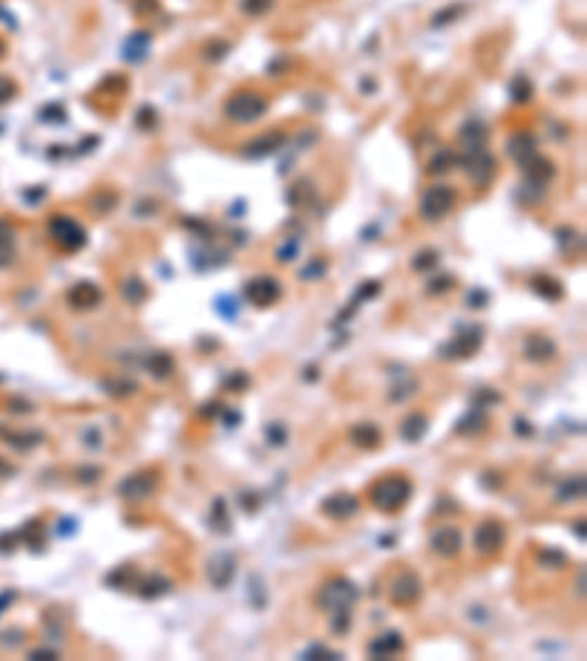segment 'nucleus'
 <instances>
[{
  "label": "nucleus",
  "mask_w": 587,
  "mask_h": 661,
  "mask_svg": "<svg viewBox=\"0 0 587 661\" xmlns=\"http://www.w3.org/2000/svg\"><path fill=\"white\" fill-rule=\"evenodd\" d=\"M576 532H579V538H584V520L576 523Z\"/></svg>",
  "instance_id": "nucleus-52"
},
{
  "label": "nucleus",
  "mask_w": 587,
  "mask_h": 661,
  "mask_svg": "<svg viewBox=\"0 0 587 661\" xmlns=\"http://www.w3.org/2000/svg\"><path fill=\"white\" fill-rule=\"evenodd\" d=\"M459 162H461V168L467 171V177L473 179V183H479V186L491 183V177L496 171V165H494L491 153H487L484 147H473V150H467V156H461Z\"/></svg>",
  "instance_id": "nucleus-11"
},
{
  "label": "nucleus",
  "mask_w": 587,
  "mask_h": 661,
  "mask_svg": "<svg viewBox=\"0 0 587 661\" xmlns=\"http://www.w3.org/2000/svg\"><path fill=\"white\" fill-rule=\"evenodd\" d=\"M282 144H285V136H282V132H265V136H258V139L247 141V147L241 150V156H247V159H268L270 153L279 150Z\"/></svg>",
  "instance_id": "nucleus-18"
},
{
  "label": "nucleus",
  "mask_w": 587,
  "mask_h": 661,
  "mask_svg": "<svg viewBox=\"0 0 587 661\" xmlns=\"http://www.w3.org/2000/svg\"><path fill=\"white\" fill-rule=\"evenodd\" d=\"M511 94H514V101L517 103H529L532 101V82L526 77H514L511 82Z\"/></svg>",
  "instance_id": "nucleus-34"
},
{
  "label": "nucleus",
  "mask_w": 587,
  "mask_h": 661,
  "mask_svg": "<svg viewBox=\"0 0 587 661\" xmlns=\"http://www.w3.org/2000/svg\"><path fill=\"white\" fill-rule=\"evenodd\" d=\"M508 156L517 159L520 165H526L532 156H537V141H534V136H529V132H517V136H511V141H508Z\"/></svg>",
  "instance_id": "nucleus-22"
},
{
  "label": "nucleus",
  "mask_w": 587,
  "mask_h": 661,
  "mask_svg": "<svg viewBox=\"0 0 587 661\" xmlns=\"http://www.w3.org/2000/svg\"><path fill=\"white\" fill-rule=\"evenodd\" d=\"M358 600V588L347 579V576H329L320 588H317V608H323L326 615H332V611H341V608H352V603Z\"/></svg>",
  "instance_id": "nucleus-2"
},
{
  "label": "nucleus",
  "mask_w": 587,
  "mask_h": 661,
  "mask_svg": "<svg viewBox=\"0 0 587 661\" xmlns=\"http://www.w3.org/2000/svg\"><path fill=\"white\" fill-rule=\"evenodd\" d=\"M51 238L59 244V250L65 253H77L79 247H86L88 236H86V226L77 224L68 214H59V218L51 221Z\"/></svg>",
  "instance_id": "nucleus-5"
},
{
  "label": "nucleus",
  "mask_w": 587,
  "mask_h": 661,
  "mask_svg": "<svg viewBox=\"0 0 587 661\" xmlns=\"http://www.w3.org/2000/svg\"><path fill=\"white\" fill-rule=\"evenodd\" d=\"M426 432H429V418L423 415V411H411V415L405 418L402 426H400L402 441H409V444L423 441V435H426Z\"/></svg>",
  "instance_id": "nucleus-21"
},
{
  "label": "nucleus",
  "mask_w": 587,
  "mask_h": 661,
  "mask_svg": "<svg viewBox=\"0 0 587 661\" xmlns=\"http://www.w3.org/2000/svg\"><path fill=\"white\" fill-rule=\"evenodd\" d=\"M411 494H414L411 479H405V476H400V473H390V476H385V479H379V482L370 485L367 497H370L373 508L385 511V515H397L400 508L409 506Z\"/></svg>",
  "instance_id": "nucleus-1"
},
{
  "label": "nucleus",
  "mask_w": 587,
  "mask_h": 661,
  "mask_svg": "<svg viewBox=\"0 0 587 661\" xmlns=\"http://www.w3.org/2000/svg\"><path fill=\"white\" fill-rule=\"evenodd\" d=\"M147 44H150V36H147V32H136V36L126 41V59H144Z\"/></svg>",
  "instance_id": "nucleus-32"
},
{
  "label": "nucleus",
  "mask_w": 587,
  "mask_h": 661,
  "mask_svg": "<svg viewBox=\"0 0 587 661\" xmlns=\"http://www.w3.org/2000/svg\"><path fill=\"white\" fill-rule=\"evenodd\" d=\"M358 508H362V500L355 497L350 491H338V494H329L323 503H320V511L326 518L332 520H350L358 515Z\"/></svg>",
  "instance_id": "nucleus-13"
},
{
  "label": "nucleus",
  "mask_w": 587,
  "mask_h": 661,
  "mask_svg": "<svg viewBox=\"0 0 587 661\" xmlns=\"http://www.w3.org/2000/svg\"><path fill=\"white\" fill-rule=\"evenodd\" d=\"M484 341V329L482 326H464L459 329V335H455L452 341H447L444 347H440V359H470L473 353L482 347Z\"/></svg>",
  "instance_id": "nucleus-6"
},
{
  "label": "nucleus",
  "mask_w": 587,
  "mask_h": 661,
  "mask_svg": "<svg viewBox=\"0 0 587 661\" xmlns=\"http://www.w3.org/2000/svg\"><path fill=\"white\" fill-rule=\"evenodd\" d=\"M209 526L215 529V532H230V515H226V503L218 497L211 503V518H209Z\"/></svg>",
  "instance_id": "nucleus-30"
},
{
  "label": "nucleus",
  "mask_w": 587,
  "mask_h": 661,
  "mask_svg": "<svg viewBox=\"0 0 587 661\" xmlns=\"http://www.w3.org/2000/svg\"><path fill=\"white\" fill-rule=\"evenodd\" d=\"M103 388H106L109 394H115V397H126V394H133L138 385H136V383H129V379H121V383H118V379H106Z\"/></svg>",
  "instance_id": "nucleus-35"
},
{
  "label": "nucleus",
  "mask_w": 587,
  "mask_h": 661,
  "mask_svg": "<svg viewBox=\"0 0 587 661\" xmlns=\"http://www.w3.org/2000/svg\"><path fill=\"white\" fill-rule=\"evenodd\" d=\"M461 139H464V144L470 147H484V139H487V127L482 124V121H467L464 127H461Z\"/></svg>",
  "instance_id": "nucleus-29"
},
{
  "label": "nucleus",
  "mask_w": 587,
  "mask_h": 661,
  "mask_svg": "<svg viewBox=\"0 0 587 661\" xmlns=\"http://www.w3.org/2000/svg\"><path fill=\"white\" fill-rule=\"evenodd\" d=\"M100 303H103V288L91 283V279H83V283L68 288V306H74V309L88 312V309H97Z\"/></svg>",
  "instance_id": "nucleus-14"
},
{
  "label": "nucleus",
  "mask_w": 587,
  "mask_h": 661,
  "mask_svg": "<svg viewBox=\"0 0 587 661\" xmlns=\"http://www.w3.org/2000/svg\"><path fill=\"white\" fill-rule=\"evenodd\" d=\"M77 479H79L83 485H94L97 479H100V468H94V465H91V468H79Z\"/></svg>",
  "instance_id": "nucleus-44"
},
{
  "label": "nucleus",
  "mask_w": 587,
  "mask_h": 661,
  "mask_svg": "<svg viewBox=\"0 0 587 661\" xmlns=\"http://www.w3.org/2000/svg\"><path fill=\"white\" fill-rule=\"evenodd\" d=\"M223 385L230 388V391H241V388L250 385V376H247V373H232V379H226Z\"/></svg>",
  "instance_id": "nucleus-45"
},
{
  "label": "nucleus",
  "mask_w": 587,
  "mask_h": 661,
  "mask_svg": "<svg viewBox=\"0 0 587 661\" xmlns=\"http://www.w3.org/2000/svg\"><path fill=\"white\" fill-rule=\"evenodd\" d=\"M455 200H459V194H455L452 186H432L423 191L420 197V214L423 221H440L447 218V214L455 209Z\"/></svg>",
  "instance_id": "nucleus-4"
},
{
  "label": "nucleus",
  "mask_w": 587,
  "mask_h": 661,
  "mask_svg": "<svg viewBox=\"0 0 587 661\" xmlns=\"http://www.w3.org/2000/svg\"><path fill=\"white\" fill-rule=\"evenodd\" d=\"M529 285H532L534 294H541L543 300H561V297H564V288H561V283H558L555 276H543V274H541V276H532Z\"/></svg>",
  "instance_id": "nucleus-25"
},
{
  "label": "nucleus",
  "mask_w": 587,
  "mask_h": 661,
  "mask_svg": "<svg viewBox=\"0 0 587 661\" xmlns=\"http://www.w3.org/2000/svg\"><path fill=\"white\" fill-rule=\"evenodd\" d=\"M388 597H390V603L394 605H414L420 597H423V582H420V576L417 573H411V570H402V573H397L394 579H390V585H388Z\"/></svg>",
  "instance_id": "nucleus-8"
},
{
  "label": "nucleus",
  "mask_w": 587,
  "mask_h": 661,
  "mask_svg": "<svg viewBox=\"0 0 587 661\" xmlns=\"http://www.w3.org/2000/svg\"><path fill=\"white\" fill-rule=\"evenodd\" d=\"M244 297L247 303L256 309H268L282 297V285L276 276H253L247 285H244Z\"/></svg>",
  "instance_id": "nucleus-9"
},
{
  "label": "nucleus",
  "mask_w": 587,
  "mask_h": 661,
  "mask_svg": "<svg viewBox=\"0 0 587 661\" xmlns=\"http://www.w3.org/2000/svg\"><path fill=\"white\" fill-rule=\"evenodd\" d=\"M15 91H18V86H15L9 77H0V103H9L15 97Z\"/></svg>",
  "instance_id": "nucleus-43"
},
{
  "label": "nucleus",
  "mask_w": 587,
  "mask_h": 661,
  "mask_svg": "<svg viewBox=\"0 0 587 661\" xmlns=\"http://www.w3.org/2000/svg\"><path fill=\"white\" fill-rule=\"evenodd\" d=\"M270 6H273V0H244L241 4V9L247 15H265Z\"/></svg>",
  "instance_id": "nucleus-41"
},
{
  "label": "nucleus",
  "mask_w": 587,
  "mask_h": 661,
  "mask_svg": "<svg viewBox=\"0 0 587 661\" xmlns=\"http://www.w3.org/2000/svg\"><path fill=\"white\" fill-rule=\"evenodd\" d=\"M150 124H156V112H153V109H141V112H138V127L147 129Z\"/></svg>",
  "instance_id": "nucleus-46"
},
{
  "label": "nucleus",
  "mask_w": 587,
  "mask_h": 661,
  "mask_svg": "<svg viewBox=\"0 0 587 661\" xmlns=\"http://www.w3.org/2000/svg\"><path fill=\"white\" fill-rule=\"evenodd\" d=\"M332 632L335 635H344L350 629V608H341V611H332Z\"/></svg>",
  "instance_id": "nucleus-39"
},
{
  "label": "nucleus",
  "mask_w": 587,
  "mask_h": 661,
  "mask_svg": "<svg viewBox=\"0 0 587 661\" xmlns=\"http://www.w3.org/2000/svg\"><path fill=\"white\" fill-rule=\"evenodd\" d=\"M517 432H520V435H532L534 429H532V423L526 426V421H523V418H517Z\"/></svg>",
  "instance_id": "nucleus-49"
},
{
  "label": "nucleus",
  "mask_w": 587,
  "mask_h": 661,
  "mask_svg": "<svg viewBox=\"0 0 587 661\" xmlns=\"http://www.w3.org/2000/svg\"><path fill=\"white\" fill-rule=\"evenodd\" d=\"M459 15H464V6H449V9H444V12L432 15V27H447L449 21L459 18Z\"/></svg>",
  "instance_id": "nucleus-37"
},
{
  "label": "nucleus",
  "mask_w": 587,
  "mask_h": 661,
  "mask_svg": "<svg viewBox=\"0 0 587 661\" xmlns=\"http://www.w3.org/2000/svg\"><path fill=\"white\" fill-rule=\"evenodd\" d=\"M303 658H323V661H335V658H341V653H335V650H326L323 643H315V647H308V650L303 653Z\"/></svg>",
  "instance_id": "nucleus-38"
},
{
  "label": "nucleus",
  "mask_w": 587,
  "mask_h": 661,
  "mask_svg": "<svg viewBox=\"0 0 587 661\" xmlns=\"http://www.w3.org/2000/svg\"><path fill=\"white\" fill-rule=\"evenodd\" d=\"M159 488V473L150 470V468H144V470H136V473H129L121 479V485H118V494L124 500H147L150 494Z\"/></svg>",
  "instance_id": "nucleus-7"
},
{
  "label": "nucleus",
  "mask_w": 587,
  "mask_h": 661,
  "mask_svg": "<svg viewBox=\"0 0 587 661\" xmlns=\"http://www.w3.org/2000/svg\"><path fill=\"white\" fill-rule=\"evenodd\" d=\"M452 165H459V156H455L452 150H440L437 156H432V162H429V174H444V171H449Z\"/></svg>",
  "instance_id": "nucleus-33"
},
{
  "label": "nucleus",
  "mask_w": 587,
  "mask_h": 661,
  "mask_svg": "<svg viewBox=\"0 0 587 661\" xmlns=\"http://www.w3.org/2000/svg\"><path fill=\"white\" fill-rule=\"evenodd\" d=\"M121 291H124V297L133 306H138V303H144L147 300V285L141 283L138 276H133V279H124V285H121Z\"/></svg>",
  "instance_id": "nucleus-31"
},
{
  "label": "nucleus",
  "mask_w": 587,
  "mask_h": 661,
  "mask_svg": "<svg viewBox=\"0 0 587 661\" xmlns=\"http://www.w3.org/2000/svg\"><path fill=\"white\" fill-rule=\"evenodd\" d=\"M173 588V582L168 579V576H141V579L136 582V591H138V597L144 600H159V597H165V593Z\"/></svg>",
  "instance_id": "nucleus-20"
},
{
  "label": "nucleus",
  "mask_w": 587,
  "mask_h": 661,
  "mask_svg": "<svg viewBox=\"0 0 587 661\" xmlns=\"http://www.w3.org/2000/svg\"><path fill=\"white\" fill-rule=\"evenodd\" d=\"M235 570H238V561H235L232 553H215V556L206 561V579L215 585L218 591H223V588L232 585Z\"/></svg>",
  "instance_id": "nucleus-12"
},
{
  "label": "nucleus",
  "mask_w": 587,
  "mask_h": 661,
  "mask_svg": "<svg viewBox=\"0 0 587 661\" xmlns=\"http://www.w3.org/2000/svg\"><path fill=\"white\" fill-rule=\"evenodd\" d=\"M268 438H270L273 444H282V438H285V429H282V426H268Z\"/></svg>",
  "instance_id": "nucleus-47"
},
{
  "label": "nucleus",
  "mask_w": 587,
  "mask_h": 661,
  "mask_svg": "<svg viewBox=\"0 0 587 661\" xmlns=\"http://www.w3.org/2000/svg\"><path fill=\"white\" fill-rule=\"evenodd\" d=\"M526 174H529V183H534V186H546L549 179H552V174H555V168H552V162L549 159H543V156H532L526 165Z\"/></svg>",
  "instance_id": "nucleus-23"
},
{
  "label": "nucleus",
  "mask_w": 587,
  "mask_h": 661,
  "mask_svg": "<svg viewBox=\"0 0 587 661\" xmlns=\"http://www.w3.org/2000/svg\"><path fill=\"white\" fill-rule=\"evenodd\" d=\"M537 561H541L543 567H564L567 565V556L561 550H543L541 556H537Z\"/></svg>",
  "instance_id": "nucleus-36"
},
{
  "label": "nucleus",
  "mask_w": 587,
  "mask_h": 661,
  "mask_svg": "<svg viewBox=\"0 0 587 661\" xmlns=\"http://www.w3.org/2000/svg\"><path fill=\"white\" fill-rule=\"evenodd\" d=\"M484 426H487V415L479 409H473L459 423H455V432L459 435H479V432H484Z\"/></svg>",
  "instance_id": "nucleus-26"
},
{
  "label": "nucleus",
  "mask_w": 587,
  "mask_h": 661,
  "mask_svg": "<svg viewBox=\"0 0 587 661\" xmlns=\"http://www.w3.org/2000/svg\"><path fill=\"white\" fill-rule=\"evenodd\" d=\"M579 593H584V570H579Z\"/></svg>",
  "instance_id": "nucleus-51"
},
{
  "label": "nucleus",
  "mask_w": 587,
  "mask_h": 661,
  "mask_svg": "<svg viewBox=\"0 0 587 661\" xmlns=\"http://www.w3.org/2000/svg\"><path fill=\"white\" fill-rule=\"evenodd\" d=\"M15 259V229L0 221V268H6V264Z\"/></svg>",
  "instance_id": "nucleus-28"
},
{
  "label": "nucleus",
  "mask_w": 587,
  "mask_h": 661,
  "mask_svg": "<svg viewBox=\"0 0 587 661\" xmlns=\"http://www.w3.org/2000/svg\"><path fill=\"white\" fill-rule=\"evenodd\" d=\"M523 356L529 361H534V365H546V361H552L558 356V344L543 333H534L523 341Z\"/></svg>",
  "instance_id": "nucleus-15"
},
{
  "label": "nucleus",
  "mask_w": 587,
  "mask_h": 661,
  "mask_svg": "<svg viewBox=\"0 0 587 661\" xmlns=\"http://www.w3.org/2000/svg\"><path fill=\"white\" fill-rule=\"evenodd\" d=\"M350 441L362 450H376L382 444V429L376 423H370V421H362V423H355L350 429Z\"/></svg>",
  "instance_id": "nucleus-19"
},
{
  "label": "nucleus",
  "mask_w": 587,
  "mask_h": 661,
  "mask_svg": "<svg viewBox=\"0 0 587 661\" xmlns=\"http://www.w3.org/2000/svg\"><path fill=\"white\" fill-rule=\"evenodd\" d=\"M435 264H437V253H435V250H423V253L411 262V268H414V271H429V268H435Z\"/></svg>",
  "instance_id": "nucleus-40"
},
{
  "label": "nucleus",
  "mask_w": 587,
  "mask_h": 661,
  "mask_svg": "<svg viewBox=\"0 0 587 661\" xmlns=\"http://www.w3.org/2000/svg\"><path fill=\"white\" fill-rule=\"evenodd\" d=\"M144 368L150 371L156 379H168L173 373V356L165 353V350H153L150 356L144 359Z\"/></svg>",
  "instance_id": "nucleus-24"
},
{
  "label": "nucleus",
  "mask_w": 587,
  "mask_h": 661,
  "mask_svg": "<svg viewBox=\"0 0 587 661\" xmlns=\"http://www.w3.org/2000/svg\"><path fill=\"white\" fill-rule=\"evenodd\" d=\"M584 497V473L579 476H569L558 485V503H573V500H581Z\"/></svg>",
  "instance_id": "nucleus-27"
},
{
  "label": "nucleus",
  "mask_w": 587,
  "mask_h": 661,
  "mask_svg": "<svg viewBox=\"0 0 587 661\" xmlns=\"http://www.w3.org/2000/svg\"><path fill=\"white\" fill-rule=\"evenodd\" d=\"M429 544H432V550L437 553V556H444V558H452V556H459L461 553V529H455V526H440V529H435L432 532V538H429Z\"/></svg>",
  "instance_id": "nucleus-16"
},
{
  "label": "nucleus",
  "mask_w": 587,
  "mask_h": 661,
  "mask_svg": "<svg viewBox=\"0 0 587 661\" xmlns=\"http://www.w3.org/2000/svg\"><path fill=\"white\" fill-rule=\"evenodd\" d=\"M449 288H452V276H444V279H437V285H429L432 294H435V291H437V294H440V291H449Z\"/></svg>",
  "instance_id": "nucleus-48"
},
{
  "label": "nucleus",
  "mask_w": 587,
  "mask_h": 661,
  "mask_svg": "<svg viewBox=\"0 0 587 661\" xmlns=\"http://www.w3.org/2000/svg\"><path fill=\"white\" fill-rule=\"evenodd\" d=\"M32 658H59L53 650H36V653H32Z\"/></svg>",
  "instance_id": "nucleus-50"
},
{
  "label": "nucleus",
  "mask_w": 587,
  "mask_h": 661,
  "mask_svg": "<svg viewBox=\"0 0 587 661\" xmlns=\"http://www.w3.org/2000/svg\"><path fill=\"white\" fill-rule=\"evenodd\" d=\"M0 53H4V47H0Z\"/></svg>",
  "instance_id": "nucleus-53"
},
{
  "label": "nucleus",
  "mask_w": 587,
  "mask_h": 661,
  "mask_svg": "<svg viewBox=\"0 0 587 661\" xmlns=\"http://www.w3.org/2000/svg\"><path fill=\"white\" fill-rule=\"evenodd\" d=\"M206 59H211V62H215V59H220V56H226V53H230V44H226V41H211L209 47H206Z\"/></svg>",
  "instance_id": "nucleus-42"
},
{
  "label": "nucleus",
  "mask_w": 587,
  "mask_h": 661,
  "mask_svg": "<svg viewBox=\"0 0 587 661\" xmlns=\"http://www.w3.org/2000/svg\"><path fill=\"white\" fill-rule=\"evenodd\" d=\"M405 650V641H402V635L400 632H382V635H376L370 643H367V655L370 658H394V655H400Z\"/></svg>",
  "instance_id": "nucleus-17"
},
{
  "label": "nucleus",
  "mask_w": 587,
  "mask_h": 661,
  "mask_svg": "<svg viewBox=\"0 0 587 661\" xmlns=\"http://www.w3.org/2000/svg\"><path fill=\"white\" fill-rule=\"evenodd\" d=\"M505 538H508V532H505V526L494 518H487L476 526V535H473V547H476V553L482 556H496L502 547H505Z\"/></svg>",
  "instance_id": "nucleus-10"
},
{
  "label": "nucleus",
  "mask_w": 587,
  "mask_h": 661,
  "mask_svg": "<svg viewBox=\"0 0 587 661\" xmlns=\"http://www.w3.org/2000/svg\"><path fill=\"white\" fill-rule=\"evenodd\" d=\"M223 112H226V118H230L232 124H256L268 112V101L258 91L241 89V91L230 94V101H226Z\"/></svg>",
  "instance_id": "nucleus-3"
}]
</instances>
